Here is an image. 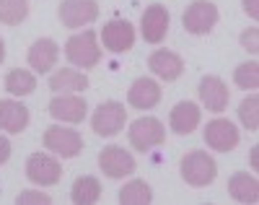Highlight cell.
Here are the masks:
<instances>
[{
	"instance_id": "1",
	"label": "cell",
	"mask_w": 259,
	"mask_h": 205,
	"mask_svg": "<svg viewBox=\"0 0 259 205\" xmlns=\"http://www.w3.org/2000/svg\"><path fill=\"white\" fill-rule=\"evenodd\" d=\"M65 57L73 65H78L80 71H89L101 60V47L96 44V31L85 29L83 34H75L65 42Z\"/></svg>"
},
{
	"instance_id": "2",
	"label": "cell",
	"mask_w": 259,
	"mask_h": 205,
	"mask_svg": "<svg viewBox=\"0 0 259 205\" xmlns=\"http://www.w3.org/2000/svg\"><path fill=\"white\" fill-rule=\"evenodd\" d=\"M218 166H215L212 156H207L205 151H192L182 158V179L192 187H205L215 179Z\"/></svg>"
},
{
	"instance_id": "3",
	"label": "cell",
	"mask_w": 259,
	"mask_h": 205,
	"mask_svg": "<svg viewBox=\"0 0 259 205\" xmlns=\"http://www.w3.org/2000/svg\"><path fill=\"white\" fill-rule=\"evenodd\" d=\"M45 148L62 158H75L83 151V135L73 127H47L45 130Z\"/></svg>"
},
{
	"instance_id": "4",
	"label": "cell",
	"mask_w": 259,
	"mask_h": 205,
	"mask_svg": "<svg viewBox=\"0 0 259 205\" xmlns=\"http://www.w3.org/2000/svg\"><path fill=\"white\" fill-rule=\"evenodd\" d=\"M127 122V109L124 104L119 101H104L91 117V127L96 135H101V138H112V135H117Z\"/></svg>"
},
{
	"instance_id": "5",
	"label": "cell",
	"mask_w": 259,
	"mask_h": 205,
	"mask_svg": "<svg viewBox=\"0 0 259 205\" xmlns=\"http://www.w3.org/2000/svg\"><path fill=\"white\" fill-rule=\"evenodd\" d=\"M130 143H133L138 151H148V148H153V146H161L166 141V127L161 120L156 117H140L133 122V127H130Z\"/></svg>"
},
{
	"instance_id": "6",
	"label": "cell",
	"mask_w": 259,
	"mask_h": 205,
	"mask_svg": "<svg viewBox=\"0 0 259 205\" xmlns=\"http://www.w3.org/2000/svg\"><path fill=\"white\" fill-rule=\"evenodd\" d=\"M182 21H184V29L189 34L202 37L218 24V8H215V3H207V0H197V3H192L184 11Z\"/></svg>"
},
{
	"instance_id": "7",
	"label": "cell",
	"mask_w": 259,
	"mask_h": 205,
	"mask_svg": "<svg viewBox=\"0 0 259 205\" xmlns=\"http://www.w3.org/2000/svg\"><path fill=\"white\" fill-rule=\"evenodd\" d=\"M26 177L39 187H52L60 182L62 169L57 164V158H52L47 153H31L26 161Z\"/></svg>"
},
{
	"instance_id": "8",
	"label": "cell",
	"mask_w": 259,
	"mask_h": 205,
	"mask_svg": "<svg viewBox=\"0 0 259 205\" xmlns=\"http://www.w3.org/2000/svg\"><path fill=\"white\" fill-rule=\"evenodd\" d=\"M99 166L109 179H122V177L135 172V158H133V153H127L122 146H106L99 153Z\"/></svg>"
},
{
	"instance_id": "9",
	"label": "cell",
	"mask_w": 259,
	"mask_h": 205,
	"mask_svg": "<svg viewBox=\"0 0 259 205\" xmlns=\"http://www.w3.org/2000/svg\"><path fill=\"white\" fill-rule=\"evenodd\" d=\"M239 127H236L231 120H212L207 122L205 127V143L212 148V151H221V153H228L239 146Z\"/></svg>"
},
{
	"instance_id": "10",
	"label": "cell",
	"mask_w": 259,
	"mask_h": 205,
	"mask_svg": "<svg viewBox=\"0 0 259 205\" xmlns=\"http://www.w3.org/2000/svg\"><path fill=\"white\" fill-rule=\"evenodd\" d=\"M57 16L65 26L78 29V26L91 24V21L99 18V6H96V0H65Z\"/></svg>"
},
{
	"instance_id": "11",
	"label": "cell",
	"mask_w": 259,
	"mask_h": 205,
	"mask_svg": "<svg viewBox=\"0 0 259 205\" xmlns=\"http://www.w3.org/2000/svg\"><path fill=\"white\" fill-rule=\"evenodd\" d=\"M101 42H104V47L114 55L127 52L135 44V29H133V24H127V21H109V24H104V29H101Z\"/></svg>"
},
{
	"instance_id": "12",
	"label": "cell",
	"mask_w": 259,
	"mask_h": 205,
	"mask_svg": "<svg viewBox=\"0 0 259 205\" xmlns=\"http://www.w3.org/2000/svg\"><path fill=\"white\" fill-rule=\"evenodd\" d=\"M143 39L148 44H158L166 39V31H168V11L161 6V3H153L148 6L145 13H143Z\"/></svg>"
},
{
	"instance_id": "13",
	"label": "cell",
	"mask_w": 259,
	"mask_h": 205,
	"mask_svg": "<svg viewBox=\"0 0 259 205\" xmlns=\"http://www.w3.org/2000/svg\"><path fill=\"white\" fill-rule=\"evenodd\" d=\"M85 112H89L85 101L73 96V94H62V96H55L50 101V115L57 122H73V125H78V122L85 120Z\"/></svg>"
},
{
	"instance_id": "14",
	"label": "cell",
	"mask_w": 259,
	"mask_h": 205,
	"mask_svg": "<svg viewBox=\"0 0 259 205\" xmlns=\"http://www.w3.org/2000/svg\"><path fill=\"white\" fill-rule=\"evenodd\" d=\"M200 99H202V104L210 112H223L228 107V101H231V91H228V86H226L223 78L205 76L200 81Z\"/></svg>"
},
{
	"instance_id": "15",
	"label": "cell",
	"mask_w": 259,
	"mask_h": 205,
	"mask_svg": "<svg viewBox=\"0 0 259 205\" xmlns=\"http://www.w3.org/2000/svg\"><path fill=\"white\" fill-rule=\"evenodd\" d=\"M127 101L135 109H153L161 101V86L153 78H138L127 91Z\"/></svg>"
},
{
	"instance_id": "16",
	"label": "cell",
	"mask_w": 259,
	"mask_h": 205,
	"mask_svg": "<svg viewBox=\"0 0 259 205\" xmlns=\"http://www.w3.org/2000/svg\"><path fill=\"white\" fill-rule=\"evenodd\" d=\"M148 67L153 71L158 78L163 81H177L182 73H184V62L177 52L171 50H156L153 55L148 57Z\"/></svg>"
},
{
	"instance_id": "17",
	"label": "cell",
	"mask_w": 259,
	"mask_h": 205,
	"mask_svg": "<svg viewBox=\"0 0 259 205\" xmlns=\"http://www.w3.org/2000/svg\"><path fill=\"white\" fill-rule=\"evenodd\" d=\"M202 120V112L194 101H179L174 109H171V117H168V125L177 135H189L194 132V127L200 125Z\"/></svg>"
},
{
	"instance_id": "18",
	"label": "cell",
	"mask_w": 259,
	"mask_h": 205,
	"mask_svg": "<svg viewBox=\"0 0 259 205\" xmlns=\"http://www.w3.org/2000/svg\"><path fill=\"white\" fill-rule=\"evenodd\" d=\"M29 125V109L13 101V99H0V130H8V132H24Z\"/></svg>"
},
{
	"instance_id": "19",
	"label": "cell",
	"mask_w": 259,
	"mask_h": 205,
	"mask_svg": "<svg viewBox=\"0 0 259 205\" xmlns=\"http://www.w3.org/2000/svg\"><path fill=\"white\" fill-rule=\"evenodd\" d=\"M57 57H60V47L55 39H39L29 50V65L36 73H50L52 65L57 62Z\"/></svg>"
},
{
	"instance_id": "20",
	"label": "cell",
	"mask_w": 259,
	"mask_h": 205,
	"mask_svg": "<svg viewBox=\"0 0 259 205\" xmlns=\"http://www.w3.org/2000/svg\"><path fill=\"white\" fill-rule=\"evenodd\" d=\"M50 88L55 94H78V91L89 88V78H85L83 71H75V67H62L50 78Z\"/></svg>"
},
{
	"instance_id": "21",
	"label": "cell",
	"mask_w": 259,
	"mask_h": 205,
	"mask_svg": "<svg viewBox=\"0 0 259 205\" xmlns=\"http://www.w3.org/2000/svg\"><path fill=\"white\" fill-rule=\"evenodd\" d=\"M228 192L233 200H239V202H256L259 200V182L256 177H251L249 172H239V174H233L228 179Z\"/></svg>"
},
{
	"instance_id": "22",
	"label": "cell",
	"mask_w": 259,
	"mask_h": 205,
	"mask_svg": "<svg viewBox=\"0 0 259 205\" xmlns=\"http://www.w3.org/2000/svg\"><path fill=\"white\" fill-rule=\"evenodd\" d=\"M101 197V182L96 177H78L73 182V190H70V200L75 205H94Z\"/></svg>"
},
{
	"instance_id": "23",
	"label": "cell",
	"mask_w": 259,
	"mask_h": 205,
	"mask_svg": "<svg viewBox=\"0 0 259 205\" xmlns=\"http://www.w3.org/2000/svg\"><path fill=\"white\" fill-rule=\"evenodd\" d=\"M6 88H8V94H13V96H29V94H34V88H36V78H34L31 71L13 67V71H8V76H6Z\"/></svg>"
},
{
	"instance_id": "24",
	"label": "cell",
	"mask_w": 259,
	"mask_h": 205,
	"mask_svg": "<svg viewBox=\"0 0 259 205\" xmlns=\"http://www.w3.org/2000/svg\"><path fill=\"white\" fill-rule=\"evenodd\" d=\"M153 200V192H150L145 179H133L119 190V202L122 205H148Z\"/></svg>"
},
{
	"instance_id": "25",
	"label": "cell",
	"mask_w": 259,
	"mask_h": 205,
	"mask_svg": "<svg viewBox=\"0 0 259 205\" xmlns=\"http://www.w3.org/2000/svg\"><path fill=\"white\" fill-rule=\"evenodd\" d=\"M29 16V3L26 0H0V24L16 26Z\"/></svg>"
},
{
	"instance_id": "26",
	"label": "cell",
	"mask_w": 259,
	"mask_h": 205,
	"mask_svg": "<svg viewBox=\"0 0 259 205\" xmlns=\"http://www.w3.org/2000/svg\"><path fill=\"white\" fill-rule=\"evenodd\" d=\"M233 78H236V86L244 88V91L259 88V62L251 60V62L239 65V67H236V73H233Z\"/></svg>"
},
{
	"instance_id": "27",
	"label": "cell",
	"mask_w": 259,
	"mask_h": 205,
	"mask_svg": "<svg viewBox=\"0 0 259 205\" xmlns=\"http://www.w3.org/2000/svg\"><path fill=\"white\" fill-rule=\"evenodd\" d=\"M239 120L244 122V127L249 132H256L259 130V99L256 96H249L241 101L239 107Z\"/></svg>"
},
{
	"instance_id": "28",
	"label": "cell",
	"mask_w": 259,
	"mask_h": 205,
	"mask_svg": "<svg viewBox=\"0 0 259 205\" xmlns=\"http://www.w3.org/2000/svg\"><path fill=\"white\" fill-rule=\"evenodd\" d=\"M241 44H244V50H249L251 55L259 52V31H256V26H251V29H246L241 34Z\"/></svg>"
},
{
	"instance_id": "29",
	"label": "cell",
	"mask_w": 259,
	"mask_h": 205,
	"mask_svg": "<svg viewBox=\"0 0 259 205\" xmlns=\"http://www.w3.org/2000/svg\"><path fill=\"white\" fill-rule=\"evenodd\" d=\"M16 202H18V205H26V202H41V205H50V202H52V197H50L47 192H21V195L16 197Z\"/></svg>"
},
{
	"instance_id": "30",
	"label": "cell",
	"mask_w": 259,
	"mask_h": 205,
	"mask_svg": "<svg viewBox=\"0 0 259 205\" xmlns=\"http://www.w3.org/2000/svg\"><path fill=\"white\" fill-rule=\"evenodd\" d=\"M8 158H11V141L0 135V164H6Z\"/></svg>"
},
{
	"instance_id": "31",
	"label": "cell",
	"mask_w": 259,
	"mask_h": 205,
	"mask_svg": "<svg viewBox=\"0 0 259 205\" xmlns=\"http://www.w3.org/2000/svg\"><path fill=\"white\" fill-rule=\"evenodd\" d=\"M244 11L251 16V18H256L259 16V8H256V0H244Z\"/></svg>"
},
{
	"instance_id": "32",
	"label": "cell",
	"mask_w": 259,
	"mask_h": 205,
	"mask_svg": "<svg viewBox=\"0 0 259 205\" xmlns=\"http://www.w3.org/2000/svg\"><path fill=\"white\" fill-rule=\"evenodd\" d=\"M3 57H6V42L0 39V62H3Z\"/></svg>"
}]
</instances>
